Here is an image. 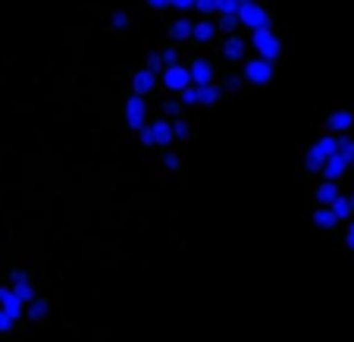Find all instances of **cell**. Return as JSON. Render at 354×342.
Segmentation results:
<instances>
[{
  "label": "cell",
  "mask_w": 354,
  "mask_h": 342,
  "mask_svg": "<svg viewBox=\"0 0 354 342\" xmlns=\"http://www.w3.org/2000/svg\"><path fill=\"white\" fill-rule=\"evenodd\" d=\"M329 208L335 210V217H339V220L351 217V214H354V208H351V195H339V198H335V201L329 204Z\"/></svg>",
  "instance_id": "cell-20"
},
{
  "label": "cell",
  "mask_w": 354,
  "mask_h": 342,
  "mask_svg": "<svg viewBox=\"0 0 354 342\" xmlns=\"http://www.w3.org/2000/svg\"><path fill=\"white\" fill-rule=\"evenodd\" d=\"M339 151H345V154L354 161V138H348V135H342V138H339Z\"/></svg>",
  "instance_id": "cell-28"
},
{
  "label": "cell",
  "mask_w": 354,
  "mask_h": 342,
  "mask_svg": "<svg viewBox=\"0 0 354 342\" xmlns=\"http://www.w3.org/2000/svg\"><path fill=\"white\" fill-rule=\"evenodd\" d=\"M226 88H229V91H239V88H241V79H239V75H232V79L226 82Z\"/></svg>",
  "instance_id": "cell-35"
},
{
  "label": "cell",
  "mask_w": 354,
  "mask_h": 342,
  "mask_svg": "<svg viewBox=\"0 0 354 342\" xmlns=\"http://www.w3.org/2000/svg\"><path fill=\"white\" fill-rule=\"evenodd\" d=\"M10 282H13V292H16V296H19L26 305L35 298V286H32V280H28V273H22V270H13Z\"/></svg>",
  "instance_id": "cell-9"
},
{
  "label": "cell",
  "mask_w": 354,
  "mask_h": 342,
  "mask_svg": "<svg viewBox=\"0 0 354 342\" xmlns=\"http://www.w3.org/2000/svg\"><path fill=\"white\" fill-rule=\"evenodd\" d=\"M169 35H173V41H185L194 35V22L192 19H176L173 26H169Z\"/></svg>",
  "instance_id": "cell-18"
},
{
  "label": "cell",
  "mask_w": 354,
  "mask_h": 342,
  "mask_svg": "<svg viewBox=\"0 0 354 342\" xmlns=\"http://www.w3.org/2000/svg\"><path fill=\"white\" fill-rule=\"evenodd\" d=\"M351 208H354V195H351Z\"/></svg>",
  "instance_id": "cell-37"
},
{
  "label": "cell",
  "mask_w": 354,
  "mask_h": 342,
  "mask_svg": "<svg viewBox=\"0 0 354 342\" xmlns=\"http://www.w3.org/2000/svg\"><path fill=\"white\" fill-rule=\"evenodd\" d=\"M345 245H348V249H354V223L348 226V233H345Z\"/></svg>",
  "instance_id": "cell-36"
},
{
  "label": "cell",
  "mask_w": 354,
  "mask_h": 342,
  "mask_svg": "<svg viewBox=\"0 0 354 342\" xmlns=\"http://www.w3.org/2000/svg\"><path fill=\"white\" fill-rule=\"evenodd\" d=\"M147 7L151 10H167V7H173V0H147Z\"/></svg>",
  "instance_id": "cell-30"
},
{
  "label": "cell",
  "mask_w": 354,
  "mask_h": 342,
  "mask_svg": "<svg viewBox=\"0 0 354 342\" xmlns=\"http://www.w3.org/2000/svg\"><path fill=\"white\" fill-rule=\"evenodd\" d=\"M335 198H339V186H335V179H323L320 186H317V201H320V204H333Z\"/></svg>",
  "instance_id": "cell-15"
},
{
  "label": "cell",
  "mask_w": 354,
  "mask_h": 342,
  "mask_svg": "<svg viewBox=\"0 0 354 342\" xmlns=\"http://www.w3.org/2000/svg\"><path fill=\"white\" fill-rule=\"evenodd\" d=\"M179 161H182V157L173 154V151H169V154H163V167H167V170H179Z\"/></svg>",
  "instance_id": "cell-29"
},
{
  "label": "cell",
  "mask_w": 354,
  "mask_h": 342,
  "mask_svg": "<svg viewBox=\"0 0 354 342\" xmlns=\"http://www.w3.org/2000/svg\"><path fill=\"white\" fill-rule=\"evenodd\" d=\"M179 104H173V101H169V104H163V114H167V116H179Z\"/></svg>",
  "instance_id": "cell-33"
},
{
  "label": "cell",
  "mask_w": 354,
  "mask_h": 342,
  "mask_svg": "<svg viewBox=\"0 0 354 342\" xmlns=\"http://www.w3.org/2000/svg\"><path fill=\"white\" fill-rule=\"evenodd\" d=\"M245 51H248L245 38H239V35L229 32L226 44H223V54H226V60H241V57H245Z\"/></svg>",
  "instance_id": "cell-12"
},
{
  "label": "cell",
  "mask_w": 354,
  "mask_h": 342,
  "mask_svg": "<svg viewBox=\"0 0 354 342\" xmlns=\"http://www.w3.org/2000/svg\"><path fill=\"white\" fill-rule=\"evenodd\" d=\"M188 69H192V82H194V85H207V82H214V66H210L207 60H194Z\"/></svg>",
  "instance_id": "cell-13"
},
{
  "label": "cell",
  "mask_w": 354,
  "mask_h": 342,
  "mask_svg": "<svg viewBox=\"0 0 354 342\" xmlns=\"http://www.w3.org/2000/svg\"><path fill=\"white\" fill-rule=\"evenodd\" d=\"M335 151H339V138L323 135V138H317L314 145H310V151L304 154V163H308V170H323V163H326Z\"/></svg>",
  "instance_id": "cell-1"
},
{
  "label": "cell",
  "mask_w": 354,
  "mask_h": 342,
  "mask_svg": "<svg viewBox=\"0 0 354 342\" xmlns=\"http://www.w3.org/2000/svg\"><path fill=\"white\" fill-rule=\"evenodd\" d=\"M154 82H157V75H154V69H138V73L132 75V88L138 94H151V88H154Z\"/></svg>",
  "instance_id": "cell-11"
},
{
  "label": "cell",
  "mask_w": 354,
  "mask_h": 342,
  "mask_svg": "<svg viewBox=\"0 0 354 342\" xmlns=\"http://www.w3.org/2000/svg\"><path fill=\"white\" fill-rule=\"evenodd\" d=\"M47 311H50V305H47L44 298H32V302L26 305V314L32 317V321H41V317L47 314Z\"/></svg>",
  "instance_id": "cell-21"
},
{
  "label": "cell",
  "mask_w": 354,
  "mask_h": 342,
  "mask_svg": "<svg viewBox=\"0 0 354 342\" xmlns=\"http://www.w3.org/2000/svg\"><path fill=\"white\" fill-rule=\"evenodd\" d=\"M348 167H351V157H348L345 151H335V154L323 163V173H326V179H339Z\"/></svg>",
  "instance_id": "cell-8"
},
{
  "label": "cell",
  "mask_w": 354,
  "mask_h": 342,
  "mask_svg": "<svg viewBox=\"0 0 354 342\" xmlns=\"http://www.w3.org/2000/svg\"><path fill=\"white\" fill-rule=\"evenodd\" d=\"M145 116H147V101H145V94L135 91L132 98H126V123H129V129L147 126Z\"/></svg>",
  "instance_id": "cell-6"
},
{
  "label": "cell",
  "mask_w": 354,
  "mask_h": 342,
  "mask_svg": "<svg viewBox=\"0 0 354 342\" xmlns=\"http://www.w3.org/2000/svg\"><path fill=\"white\" fill-rule=\"evenodd\" d=\"M0 305H3L10 314H16V317H22V311H26V302L13 292V286H0Z\"/></svg>",
  "instance_id": "cell-10"
},
{
  "label": "cell",
  "mask_w": 354,
  "mask_h": 342,
  "mask_svg": "<svg viewBox=\"0 0 354 342\" xmlns=\"http://www.w3.org/2000/svg\"><path fill=\"white\" fill-rule=\"evenodd\" d=\"M110 22H113L116 28H122V26H129V16H126V13H122V10H120V13H113V19H110Z\"/></svg>",
  "instance_id": "cell-31"
},
{
  "label": "cell",
  "mask_w": 354,
  "mask_h": 342,
  "mask_svg": "<svg viewBox=\"0 0 354 342\" xmlns=\"http://www.w3.org/2000/svg\"><path fill=\"white\" fill-rule=\"evenodd\" d=\"M335 220H339V217H335V210L333 208H329V204H320V208H317L314 210V223H317V226H335Z\"/></svg>",
  "instance_id": "cell-19"
},
{
  "label": "cell",
  "mask_w": 354,
  "mask_h": 342,
  "mask_svg": "<svg viewBox=\"0 0 354 342\" xmlns=\"http://www.w3.org/2000/svg\"><path fill=\"white\" fill-rule=\"evenodd\" d=\"M239 19H241V26H248L251 32H254V28H263V26H273V19H270V10L261 7L257 0H241Z\"/></svg>",
  "instance_id": "cell-3"
},
{
  "label": "cell",
  "mask_w": 354,
  "mask_h": 342,
  "mask_svg": "<svg viewBox=\"0 0 354 342\" xmlns=\"http://www.w3.org/2000/svg\"><path fill=\"white\" fill-rule=\"evenodd\" d=\"M176 60H179V57H176L173 47H169V51H163V63H167V66H176Z\"/></svg>",
  "instance_id": "cell-32"
},
{
  "label": "cell",
  "mask_w": 354,
  "mask_h": 342,
  "mask_svg": "<svg viewBox=\"0 0 354 342\" xmlns=\"http://www.w3.org/2000/svg\"><path fill=\"white\" fill-rule=\"evenodd\" d=\"M223 94V85L207 82V85H198V104H216Z\"/></svg>",
  "instance_id": "cell-16"
},
{
  "label": "cell",
  "mask_w": 354,
  "mask_h": 342,
  "mask_svg": "<svg viewBox=\"0 0 354 342\" xmlns=\"http://www.w3.org/2000/svg\"><path fill=\"white\" fill-rule=\"evenodd\" d=\"M351 163H354V161H351Z\"/></svg>",
  "instance_id": "cell-38"
},
{
  "label": "cell",
  "mask_w": 354,
  "mask_h": 342,
  "mask_svg": "<svg viewBox=\"0 0 354 342\" xmlns=\"http://www.w3.org/2000/svg\"><path fill=\"white\" fill-rule=\"evenodd\" d=\"M145 66H147V69H154V73H157V69H167V63H163V54H151V57H147Z\"/></svg>",
  "instance_id": "cell-27"
},
{
  "label": "cell",
  "mask_w": 354,
  "mask_h": 342,
  "mask_svg": "<svg viewBox=\"0 0 354 342\" xmlns=\"http://www.w3.org/2000/svg\"><path fill=\"white\" fill-rule=\"evenodd\" d=\"M138 138H141V145H169V141L176 138L173 123L169 120H154L151 126L138 129Z\"/></svg>",
  "instance_id": "cell-4"
},
{
  "label": "cell",
  "mask_w": 354,
  "mask_h": 342,
  "mask_svg": "<svg viewBox=\"0 0 354 342\" xmlns=\"http://www.w3.org/2000/svg\"><path fill=\"white\" fill-rule=\"evenodd\" d=\"M182 94V104H198V85H188L185 91H179Z\"/></svg>",
  "instance_id": "cell-25"
},
{
  "label": "cell",
  "mask_w": 354,
  "mask_h": 342,
  "mask_svg": "<svg viewBox=\"0 0 354 342\" xmlns=\"http://www.w3.org/2000/svg\"><path fill=\"white\" fill-rule=\"evenodd\" d=\"M176 10H194V0H173Z\"/></svg>",
  "instance_id": "cell-34"
},
{
  "label": "cell",
  "mask_w": 354,
  "mask_h": 342,
  "mask_svg": "<svg viewBox=\"0 0 354 342\" xmlns=\"http://www.w3.org/2000/svg\"><path fill=\"white\" fill-rule=\"evenodd\" d=\"M173 132H176V138H188V132H192V129H188V123H185V120H179V116H176Z\"/></svg>",
  "instance_id": "cell-26"
},
{
  "label": "cell",
  "mask_w": 354,
  "mask_h": 342,
  "mask_svg": "<svg viewBox=\"0 0 354 342\" xmlns=\"http://www.w3.org/2000/svg\"><path fill=\"white\" fill-rule=\"evenodd\" d=\"M220 3L223 0H194V10H201V13H220Z\"/></svg>",
  "instance_id": "cell-23"
},
{
  "label": "cell",
  "mask_w": 354,
  "mask_h": 342,
  "mask_svg": "<svg viewBox=\"0 0 354 342\" xmlns=\"http://www.w3.org/2000/svg\"><path fill=\"white\" fill-rule=\"evenodd\" d=\"M239 22H241L239 13H220V28H223V32H232Z\"/></svg>",
  "instance_id": "cell-24"
},
{
  "label": "cell",
  "mask_w": 354,
  "mask_h": 342,
  "mask_svg": "<svg viewBox=\"0 0 354 342\" xmlns=\"http://www.w3.org/2000/svg\"><path fill=\"white\" fill-rule=\"evenodd\" d=\"M163 85H167L169 91H185L188 85H194V82H192V69L179 66V63H176V66H167V69H163Z\"/></svg>",
  "instance_id": "cell-7"
},
{
  "label": "cell",
  "mask_w": 354,
  "mask_h": 342,
  "mask_svg": "<svg viewBox=\"0 0 354 342\" xmlns=\"http://www.w3.org/2000/svg\"><path fill=\"white\" fill-rule=\"evenodd\" d=\"M216 22H210V19H201V22H194V35L192 38H198L201 44H207V41H214V35H216Z\"/></svg>",
  "instance_id": "cell-17"
},
{
  "label": "cell",
  "mask_w": 354,
  "mask_h": 342,
  "mask_svg": "<svg viewBox=\"0 0 354 342\" xmlns=\"http://www.w3.org/2000/svg\"><path fill=\"white\" fill-rule=\"evenodd\" d=\"M351 123H354L351 110H335V114L326 120V126L333 129V132H345V129H351Z\"/></svg>",
  "instance_id": "cell-14"
},
{
  "label": "cell",
  "mask_w": 354,
  "mask_h": 342,
  "mask_svg": "<svg viewBox=\"0 0 354 342\" xmlns=\"http://www.w3.org/2000/svg\"><path fill=\"white\" fill-rule=\"evenodd\" d=\"M276 73V60H267V57H257V60H248L245 63V79L251 85H267Z\"/></svg>",
  "instance_id": "cell-5"
},
{
  "label": "cell",
  "mask_w": 354,
  "mask_h": 342,
  "mask_svg": "<svg viewBox=\"0 0 354 342\" xmlns=\"http://www.w3.org/2000/svg\"><path fill=\"white\" fill-rule=\"evenodd\" d=\"M16 321H19V317L10 314V311L3 308V305H0V333H7V330H13V327H16Z\"/></svg>",
  "instance_id": "cell-22"
},
{
  "label": "cell",
  "mask_w": 354,
  "mask_h": 342,
  "mask_svg": "<svg viewBox=\"0 0 354 342\" xmlns=\"http://www.w3.org/2000/svg\"><path fill=\"white\" fill-rule=\"evenodd\" d=\"M254 47H257V54L261 57H267V60H279V54H282V41H279V35H276V28L273 26H263V28H254Z\"/></svg>",
  "instance_id": "cell-2"
}]
</instances>
